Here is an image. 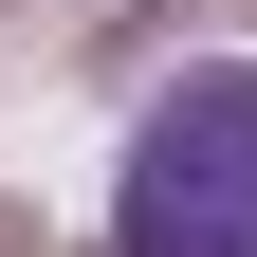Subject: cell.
<instances>
[{"mask_svg":"<svg viewBox=\"0 0 257 257\" xmlns=\"http://www.w3.org/2000/svg\"><path fill=\"white\" fill-rule=\"evenodd\" d=\"M110 257H257V55L147 92L110 166Z\"/></svg>","mask_w":257,"mask_h":257,"instance_id":"1","label":"cell"}]
</instances>
